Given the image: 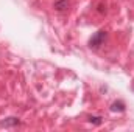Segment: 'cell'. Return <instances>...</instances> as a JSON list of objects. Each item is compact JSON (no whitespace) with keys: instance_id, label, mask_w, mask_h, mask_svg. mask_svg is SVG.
I'll return each instance as SVG.
<instances>
[{"instance_id":"1","label":"cell","mask_w":134,"mask_h":132,"mask_svg":"<svg viewBox=\"0 0 134 132\" xmlns=\"http://www.w3.org/2000/svg\"><path fill=\"white\" fill-rule=\"evenodd\" d=\"M104 40H106V31L100 30V31H97L89 39V47L91 48H98V47H101L104 44Z\"/></svg>"},{"instance_id":"2","label":"cell","mask_w":134,"mask_h":132,"mask_svg":"<svg viewBox=\"0 0 134 132\" xmlns=\"http://www.w3.org/2000/svg\"><path fill=\"white\" fill-rule=\"evenodd\" d=\"M111 110H112V112H123V110H125V104H123L122 101H115V103H112Z\"/></svg>"},{"instance_id":"3","label":"cell","mask_w":134,"mask_h":132,"mask_svg":"<svg viewBox=\"0 0 134 132\" xmlns=\"http://www.w3.org/2000/svg\"><path fill=\"white\" fill-rule=\"evenodd\" d=\"M67 6H69V0H61V2H56L55 3V8L58 11H64Z\"/></svg>"},{"instance_id":"4","label":"cell","mask_w":134,"mask_h":132,"mask_svg":"<svg viewBox=\"0 0 134 132\" xmlns=\"http://www.w3.org/2000/svg\"><path fill=\"white\" fill-rule=\"evenodd\" d=\"M13 124H19L17 118H6L5 121H2V126H13Z\"/></svg>"},{"instance_id":"5","label":"cell","mask_w":134,"mask_h":132,"mask_svg":"<svg viewBox=\"0 0 134 132\" xmlns=\"http://www.w3.org/2000/svg\"><path fill=\"white\" fill-rule=\"evenodd\" d=\"M100 120H101V118H98V117H91V118H89V121H91V123L94 121L95 124H100V123H101Z\"/></svg>"},{"instance_id":"6","label":"cell","mask_w":134,"mask_h":132,"mask_svg":"<svg viewBox=\"0 0 134 132\" xmlns=\"http://www.w3.org/2000/svg\"><path fill=\"white\" fill-rule=\"evenodd\" d=\"M133 90H134V84H133Z\"/></svg>"}]
</instances>
